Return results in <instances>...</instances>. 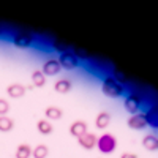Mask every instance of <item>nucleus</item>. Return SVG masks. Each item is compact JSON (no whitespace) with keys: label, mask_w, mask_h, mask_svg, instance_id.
I'll return each mask as SVG.
<instances>
[{"label":"nucleus","mask_w":158,"mask_h":158,"mask_svg":"<svg viewBox=\"0 0 158 158\" xmlns=\"http://www.w3.org/2000/svg\"><path fill=\"white\" fill-rule=\"evenodd\" d=\"M101 92L109 98H117L123 95V85L118 84L114 76H106L101 82Z\"/></svg>","instance_id":"obj_1"},{"label":"nucleus","mask_w":158,"mask_h":158,"mask_svg":"<svg viewBox=\"0 0 158 158\" xmlns=\"http://www.w3.org/2000/svg\"><path fill=\"white\" fill-rule=\"evenodd\" d=\"M97 146H98V150L101 153H111L115 150L117 147V139L114 135H109V133H104L101 135L98 139H97Z\"/></svg>","instance_id":"obj_2"},{"label":"nucleus","mask_w":158,"mask_h":158,"mask_svg":"<svg viewBox=\"0 0 158 158\" xmlns=\"http://www.w3.org/2000/svg\"><path fill=\"white\" fill-rule=\"evenodd\" d=\"M123 106L131 115L138 114V109L141 108V97L136 94V92H130L123 100Z\"/></svg>","instance_id":"obj_3"},{"label":"nucleus","mask_w":158,"mask_h":158,"mask_svg":"<svg viewBox=\"0 0 158 158\" xmlns=\"http://www.w3.org/2000/svg\"><path fill=\"white\" fill-rule=\"evenodd\" d=\"M59 63H60V67L65 68V70H74L77 65H79V60L74 57V54H73L71 49H70V51L62 52V54H60Z\"/></svg>","instance_id":"obj_4"},{"label":"nucleus","mask_w":158,"mask_h":158,"mask_svg":"<svg viewBox=\"0 0 158 158\" xmlns=\"http://www.w3.org/2000/svg\"><path fill=\"white\" fill-rule=\"evenodd\" d=\"M33 43V35L29 32H18L13 36V44L16 48H29Z\"/></svg>","instance_id":"obj_5"},{"label":"nucleus","mask_w":158,"mask_h":158,"mask_svg":"<svg viewBox=\"0 0 158 158\" xmlns=\"http://www.w3.org/2000/svg\"><path fill=\"white\" fill-rule=\"evenodd\" d=\"M60 70H62V67H60L57 59H48L43 65V68H41L44 76H56V74L60 73Z\"/></svg>","instance_id":"obj_6"},{"label":"nucleus","mask_w":158,"mask_h":158,"mask_svg":"<svg viewBox=\"0 0 158 158\" xmlns=\"http://www.w3.org/2000/svg\"><path fill=\"white\" fill-rule=\"evenodd\" d=\"M128 127L131 130H142V128H146L147 127V122H146V115L144 114H133L130 118H128Z\"/></svg>","instance_id":"obj_7"},{"label":"nucleus","mask_w":158,"mask_h":158,"mask_svg":"<svg viewBox=\"0 0 158 158\" xmlns=\"http://www.w3.org/2000/svg\"><path fill=\"white\" fill-rule=\"evenodd\" d=\"M97 136L94 133H90V131H87L85 135H82L81 138H77V142H79V146H81L82 149L85 150H90V149H94L97 146Z\"/></svg>","instance_id":"obj_8"},{"label":"nucleus","mask_w":158,"mask_h":158,"mask_svg":"<svg viewBox=\"0 0 158 158\" xmlns=\"http://www.w3.org/2000/svg\"><path fill=\"white\" fill-rule=\"evenodd\" d=\"M89 131V125H87V122H84V120H74L71 125H70V133H71V136H74V138H81L82 135H85Z\"/></svg>","instance_id":"obj_9"},{"label":"nucleus","mask_w":158,"mask_h":158,"mask_svg":"<svg viewBox=\"0 0 158 158\" xmlns=\"http://www.w3.org/2000/svg\"><path fill=\"white\" fill-rule=\"evenodd\" d=\"M25 92H27V87L22 85V84H18V82L10 84L6 87V94L10 95V98H21V97L25 95Z\"/></svg>","instance_id":"obj_10"},{"label":"nucleus","mask_w":158,"mask_h":158,"mask_svg":"<svg viewBox=\"0 0 158 158\" xmlns=\"http://www.w3.org/2000/svg\"><path fill=\"white\" fill-rule=\"evenodd\" d=\"M144 115H146L147 125H150L153 128H158V104H152Z\"/></svg>","instance_id":"obj_11"},{"label":"nucleus","mask_w":158,"mask_h":158,"mask_svg":"<svg viewBox=\"0 0 158 158\" xmlns=\"http://www.w3.org/2000/svg\"><path fill=\"white\" fill-rule=\"evenodd\" d=\"M109 123H111V114L106 112V111L100 112L95 118V125H97L98 130H106L109 127Z\"/></svg>","instance_id":"obj_12"},{"label":"nucleus","mask_w":158,"mask_h":158,"mask_svg":"<svg viewBox=\"0 0 158 158\" xmlns=\"http://www.w3.org/2000/svg\"><path fill=\"white\" fill-rule=\"evenodd\" d=\"M71 87H73V82L68 77L59 79V81H56V84H54V89H56V92H59V94H68V92L71 90Z\"/></svg>","instance_id":"obj_13"},{"label":"nucleus","mask_w":158,"mask_h":158,"mask_svg":"<svg viewBox=\"0 0 158 158\" xmlns=\"http://www.w3.org/2000/svg\"><path fill=\"white\" fill-rule=\"evenodd\" d=\"M36 130L41 135H51L54 128H52V123L48 120V118H40V120L36 122Z\"/></svg>","instance_id":"obj_14"},{"label":"nucleus","mask_w":158,"mask_h":158,"mask_svg":"<svg viewBox=\"0 0 158 158\" xmlns=\"http://www.w3.org/2000/svg\"><path fill=\"white\" fill-rule=\"evenodd\" d=\"M44 115L48 118H51V120H59V118L63 117V111L57 106H48L44 111Z\"/></svg>","instance_id":"obj_15"},{"label":"nucleus","mask_w":158,"mask_h":158,"mask_svg":"<svg viewBox=\"0 0 158 158\" xmlns=\"http://www.w3.org/2000/svg\"><path fill=\"white\" fill-rule=\"evenodd\" d=\"M32 156V147L27 142H22L16 149V158H30Z\"/></svg>","instance_id":"obj_16"},{"label":"nucleus","mask_w":158,"mask_h":158,"mask_svg":"<svg viewBox=\"0 0 158 158\" xmlns=\"http://www.w3.org/2000/svg\"><path fill=\"white\" fill-rule=\"evenodd\" d=\"M142 146L146 147L147 150H156L158 138H156L155 135H147V136H144V139H142Z\"/></svg>","instance_id":"obj_17"},{"label":"nucleus","mask_w":158,"mask_h":158,"mask_svg":"<svg viewBox=\"0 0 158 158\" xmlns=\"http://www.w3.org/2000/svg\"><path fill=\"white\" fill-rule=\"evenodd\" d=\"M49 155V149L48 146H44V144H38V146H35L32 149V156L33 158H46Z\"/></svg>","instance_id":"obj_18"},{"label":"nucleus","mask_w":158,"mask_h":158,"mask_svg":"<svg viewBox=\"0 0 158 158\" xmlns=\"http://www.w3.org/2000/svg\"><path fill=\"white\" fill-rule=\"evenodd\" d=\"M32 82H33L35 87H43L46 84V76L43 74L41 70H35L32 73Z\"/></svg>","instance_id":"obj_19"},{"label":"nucleus","mask_w":158,"mask_h":158,"mask_svg":"<svg viewBox=\"0 0 158 158\" xmlns=\"http://www.w3.org/2000/svg\"><path fill=\"white\" fill-rule=\"evenodd\" d=\"M13 128H15V122H13V118H10L6 115H0V131L6 133V131H11Z\"/></svg>","instance_id":"obj_20"},{"label":"nucleus","mask_w":158,"mask_h":158,"mask_svg":"<svg viewBox=\"0 0 158 158\" xmlns=\"http://www.w3.org/2000/svg\"><path fill=\"white\" fill-rule=\"evenodd\" d=\"M10 101L5 100V98H0V115H6L8 111H10Z\"/></svg>","instance_id":"obj_21"},{"label":"nucleus","mask_w":158,"mask_h":158,"mask_svg":"<svg viewBox=\"0 0 158 158\" xmlns=\"http://www.w3.org/2000/svg\"><path fill=\"white\" fill-rule=\"evenodd\" d=\"M114 79H115V81H117L118 84H122V85H125V84L128 82L127 76H125V74H122L118 70H115V71H114Z\"/></svg>","instance_id":"obj_22"},{"label":"nucleus","mask_w":158,"mask_h":158,"mask_svg":"<svg viewBox=\"0 0 158 158\" xmlns=\"http://www.w3.org/2000/svg\"><path fill=\"white\" fill-rule=\"evenodd\" d=\"M54 49L62 54V52L70 51V46H68V44H65V43H62V41H54Z\"/></svg>","instance_id":"obj_23"},{"label":"nucleus","mask_w":158,"mask_h":158,"mask_svg":"<svg viewBox=\"0 0 158 158\" xmlns=\"http://www.w3.org/2000/svg\"><path fill=\"white\" fill-rule=\"evenodd\" d=\"M71 52L74 54V57H76L77 60H79V59H87V57H89L87 52H85V51H82V49H79V48H73V49H71Z\"/></svg>","instance_id":"obj_24"},{"label":"nucleus","mask_w":158,"mask_h":158,"mask_svg":"<svg viewBox=\"0 0 158 158\" xmlns=\"http://www.w3.org/2000/svg\"><path fill=\"white\" fill-rule=\"evenodd\" d=\"M120 158H138L136 153H131V152H127V153H122Z\"/></svg>","instance_id":"obj_25"},{"label":"nucleus","mask_w":158,"mask_h":158,"mask_svg":"<svg viewBox=\"0 0 158 158\" xmlns=\"http://www.w3.org/2000/svg\"><path fill=\"white\" fill-rule=\"evenodd\" d=\"M156 149H158V146H156Z\"/></svg>","instance_id":"obj_26"}]
</instances>
